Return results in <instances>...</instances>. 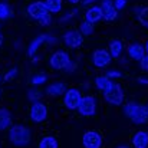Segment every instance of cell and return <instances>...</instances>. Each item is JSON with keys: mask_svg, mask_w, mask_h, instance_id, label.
<instances>
[{"mask_svg": "<svg viewBox=\"0 0 148 148\" xmlns=\"http://www.w3.org/2000/svg\"><path fill=\"white\" fill-rule=\"evenodd\" d=\"M118 148H130V147H127V145H121V147H118Z\"/></svg>", "mask_w": 148, "mask_h": 148, "instance_id": "41", "label": "cell"}, {"mask_svg": "<svg viewBox=\"0 0 148 148\" xmlns=\"http://www.w3.org/2000/svg\"><path fill=\"white\" fill-rule=\"evenodd\" d=\"M106 76L111 78V79H116V78H121L122 73H121L119 71H108V72H106Z\"/></svg>", "mask_w": 148, "mask_h": 148, "instance_id": "30", "label": "cell"}, {"mask_svg": "<svg viewBox=\"0 0 148 148\" xmlns=\"http://www.w3.org/2000/svg\"><path fill=\"white\" fill-rule=\"evenodd\" d=\"M46 43H49V45H56V43H58V38H55L53 35H48Z\"/></svg>", "mask_w": 148, "mask_h": 148, "instance_id": "33", "label": "cell"}, {"mask_svg": "<svg viewBox=\"0 0 148 148\" xmlns=\"http://www.w3.org/2000/svg\"><path fill=\"white\" fill-rule=\"evenodd\" d=\"M124 50V46H122V42L121 40H112L109 43V53L112 55V58H119L121 53Z\"/></svg>", "mask_w": 148, "mask_h": 148, "instance_id": "21", "label": "cell"}, {"mask_svg": "<svg viewBox=\"0 0 148 148\" xmlns=\"http://www.w3.org/2000/svg\"><path fill=\"white\" fill-rule=\"evenodd\" d=\"M3 40H4V39H3V35H1V32H0V48H1V45H3Z\"/></svg>", "mask_w": 148, "mask_h": 148, "instance_id": "37", "label": "cell"}, {"mask_svg": "<svg viewBox=\"0 0 148 148\" xmlns=\"http://www.w3.org/2000/svg\"><path fill=\"white\" fill-rule=\"evenodd\" d=\"M147 112H148V106H147Z\"/></svg>", "mask_w": 148, "mask_h": 148, "instance_id": "43", "label": "cell"}, {"mask_svg": "<svg viewBox=\"0 0 148 148\" xmlns=\"http://www.w3.org/2000/svg\"><path fill=\"white\" fill-rule=\"evenodd\" d=\"M82 144L85 148H101L102 137L98 131H86L82 137Z\"/></svg>", "mask_w": 148, "mask_h": 148, "instance_id": "10", "label": "cell"}, {"mask_svg": "<svg viewBox=\"0 0 148 148\" xmlns=\"http://www.w3.org/2000/svg\"><path fill=\"white\" fill-rule=\"evenodd\" d=\"M32 140L30 130L25 125H12L9 130V141L16 147H26Z\"/></svg>", "mask_w": 148, "mask_h": 148, "instance_id": "1", "label": "cell"}, {"mask_svg": "<svg viewBox=\"0 0 148 148\" xmlns=\"http://www.w3.org/2000/svg\"><path fill=\"white\" fill-rule=\"evenodd\" d=\"M114 3H115L116 9H118V10H121V9H124V7H125L127 0H114Z\"/></svg>", "mask_w": 148, "mask_h": 148, "instance_id": "32", "label": "cell"}, {"mask_svg": "<svg viewBox=\"0 0 148 148\" xmlns=\"http://www.w3.org/2000/svg\"><path fill=\"white\" fill-rule=\"evenodd\" d=\"M38 22H39V25H42V26H49L50 22H52V16H50V13L45 14V16H43L42 19H39Z\"/></svg>", "mask_w": 148, "mask_h": 148, "instance_id": "29", "label": "cell"}, {"mask_svg": "<svg viewBox=\"0 0 148 148\" xmlns=\"http://www.w3.org/2000/svg\"><path fill=\"white\" fill-rule=\"evenodd\" d=\"M128 55L134 60H141L145 56V48L143 45H140V43H132L128 48Z\"/></svg>", "mask_w": 148, "mask_h": 148, "instance_id": "16", "label": "cell"}, {"mask_svg": "<svg viewBox=\"0 0 148 148\" xmlns=\"http://www.w3.org/2000/svg\"><path fill=\"white\" fill-rule=\"evenodd\" d=\"M12 127V114L6 108H0V131Z\"/></svg>", "mask_w": 148, "mask_h": 148, "instance_id": "18", "label": "cell"}, {"mask_svg": "<svg viewBox=\"0 0 148 148\" xmlns=\"http://www.w3.org/2000/svg\"><path fill=\"white\" fill-rule=\"evenodd\" d=\"M16 76H17V69H16V68H13V69H10V71H7V72H6V75L3 76V81L9 82V81L14 79Z\"/></svg>", "mask_w": 148, "mask_h": 148, "instance_id": "28", "label": "cell"}, {"mask_svg": "<svg viewBox=\"0 0 148 148\" xmlns=\"http://www.w3.org/2000/svg\"><path fill=\"white\" fill-rule=\"evenodd\" d=\"M138 82L144 84V85H148V79H145V78H138Z\"/></svg>", "mask_w": 148, "mask_h": 148, "instance_id": "35", "label": "cell"}, {"mask_svg": "<svg viewBox=\"0 0 148 148\" xmlns=\"http://www.w3.org/2000/svg\"><path fill=\"white\" fill-rule=\"evenodd\" d=\"M50 66L56 71H60V69H66V66L71 63V58L69 55L65 52V50H56L52 56H50L49 60Z\"/></svg>", "mask_w": 148, "mask_h": 148, "instance_id": "6", "label": "cell"}, {"mask_svg": "<svg viewBox=\"0 0 148 148\" xmlns=\"http://www.w3.org/2000/svg\"><path fill=\"white\" fill-rule=\"evenodd\" d=\"M103 98L111 105H121L124 101V91L118 84H114L108 91L103 92Z\"/></svg>", "mask_w": 148, "mask_h": 148, "instance_id": "5", "label": "cell"}, {"mask_svg": "<svg viewBox=\"0 0 148 148\" xmlns=\"http://www.w3.org/2000/svg\"><path fill=\"white\" fill-rule=\"evenodd\" d=\"M78 112L82 116H94L97 112V99L92 95L82 97V101L78 106Z\"/></svg>", "mask_w": 148, "mask_h": 148, "instance_id": "4", "label": "cell"}, {"mask_svg": "<svg viewBox=\"0 0 148 148\" xmlns=\"http://www.w3.org/2000/svg\"><path fill=\"white\" fill-rule=\"evenodd\" d=\"M27 97L30 101H33V102H38L39 99L42 98V92L39 91V89H29V92H27Z\"/></svg>", "mask_w": 148, "mask_h": 148, "instance_id": "27", "label": "cell"}, {"mask_svg": "<svg viewBox=\"0 0 148 148\" xmlns=\"http://www.w3.org/2000/svg\"><path fill=\"white\" fill-rule=\"evenodd\" d=\"M66 85L62 84V82H56V84H52L46 88V95L48 97H60L62 94H65L66 91Z\"/></svg>", "mask_w": 148, "mask_h": 148, "instance_id": "17", "label": "cell"}, {"mask_svg": "<svg viewBox=\"0 0 148 148\" xmlns=\"http://www.w3.org/2000/svg\"><path fill=\"white\" fill-rule=\"evenodd\" d=\"M69 1H71V3H78L79 0H69Z\"/></svg>", "mask_w": 148, "mask_h": 148, "instance_id": "40", "label": "cell"}, {"mask_svg": "<svg viewBox=\"0 0 148 148\" xmlns=\"http://www.w3.org/2000/svg\"><path fill=\"white\" fill-rule=\"evenodd\" d=\"M59 144H58V140L52 135H46L43 137L40 141H39V145L38 148H58Z\"/></svg>", "mask_w": 148, "mask_h": 148, "instance_id": "20", "label": "cell"}, {"mask_svg": "<svg viewBox=\"0 0 148 148\" xmlns=\"http://www.w3.org/2000/svg\"><path fill=\"white\" fill-rule=\"evenodd\" d=\"M50 13L49 9H48V6H46V3L45 1H33V3H30L29 6H27V14L32 17V19H35V20H39V19H42L45 14H48Z\"/></svg>", "mask_w": 148, "mask_h": 148, "instance_id": "9", "label": "cell"}, {"mask_svg": "<svg viewBox=\"0 0 148 148\" xmlns=\"http://www.w3.org/2000/svg\"><path fill=\"white\" fill-rule=\"evenodd\" d=\"M138 20L140 23L144 26V27H148V7H144L140 10L138 13Z\"/></svg>", "mask_w": 148, "mask_h": 148, "instance_id": "26", "label": "cell"}, {"mask_svg": "<svg viewBox=\"0 0 148 148\" xmlns=\"http://www.w3.org/2000/svg\"><path fill=\"white\" fill-rule=\"evenodd\" d=\"M111 60H112V55L109 52H106L105 49H97L92 53V62L98 68H106V66H109Z\"/></svg>", "mask_w": 148, "mask_h": 148, "instance_id": "11", "label": "cell"}, {"mask_svg": "<svg viewBox=\"0 0 148 148\" xmlns=\"http://www.w3.org/2000/svg\"><path fill=\"white\" fill-rule=\"evenodd\" d=\"M32 62H39V58H35V56H33V58H32Z\"/></svg>", "mask_w": 148, "mask_h": 148, "instance_id": "38", "label": "cell"}, {"mask_svg": "<svg viewBox=\"0 0 148 148\" xmlns=\"http://www.w3.org/2000/svg\"><path fill=\"white\" fill-rule=\"evenodd\" d=\"M132 147L134 148H148V132L147 131H138L134 134L132 140Z\"/></svg>", "mask_w": 148, "mask_h": 148, "instance_id": "14", "label": "cell"}, {"mask_svg": "<svg viewBox=\"0 0 148 148\" xmlns=\"http://www.w3.org/2000/svg\"><path fill=\"white\" fill-rule=\"evenodd\" d=\"M29 116L33 122H43L48 116V108L45 103L42 102H33V105L30 106V111H29Z\"/></svg>", "mask_w": 148, "mask_h": 148, "instance_id": "8", "label": "cell"}, {"mask_svg": "<svg viewBox=\"0 0 148 148\" xmlns=\"http://www.w3.org/2000/svg\"><path fill=\"white\" fill-rule=\"evenodd\" d=\"M50 13H58L62 9V0H46L45 1Z\"/></svg>", "mask_w": 148, "mask_h": 148, "instance_id": "24", "label": "cell"}, {"mask_svg": "<svg viewBox=\"0 0 148 148\" xmlns=\"http://www.w3.org/2000/svg\"><path fill=\"white\" fill-rule=\"evenodd\" d=\"M13 12L10 9L9 4L6 3H0V20H7L9 17H12Z\"/></svg>", "mask_w": 148, "mask_h": 148, "instance_id": "23", "label": "cell"}, {"mask_svg": "<svg viewBox=\"0 0 148 148\" xmlns=\"http://www.w3.org/2000/svg\"><path fill=\"white\" fill-rule=\"evenodd\" d=\"M124 114L128 116L135 125H143L147 124L148 121V112L147 108L143 105H138L135 102H130L124 106Z\"/></svg>", "mask_w": 148, "mask_h": 148, "instance_id": "2", "label": "cell"}, {"mask_svg": "<svg viewBox=\"0 0 148 148\" xmlns=\"http://www.w3.org/2000/svg\"><path fill=\"white\" fill-rule=\"evenodd\" d=\"M46 39H48V35H45V33H42V35H39L38 38H35V39L30 42L29 48H27V55H29L30 58H33L35 53L38 52V49H39L43 43H46Z\"/></svg>", "mask_w": 148, "mask_h": 148, "instance_id": "15", "label": "cell"}, {"mask_svg": "<svg viewBox=\"0 0 148 148\" xmlns=\"http://www.w3.org/2000/svg\"><path fill=\"white\" fill-rule=\"evenodd\" d=\"M140 65H141V68H143L144 71L148 72V55H145V56L140 60Z\"/></svg>", "mask_w": 148, "mask_h": 148, "instance_id": "31", "label": "cell"}, {"mask_svg": "<svg viewBox=\"0 0 148 148\" xmlns=\"http://www.w3.org/2000/svg\"><path fill=\"white\" fill-rule=\"evenodd\" d=\"M0 82H1V75H0Z\"/></svg>", "mask_w": 148, "mask_h": 148, "instance_id": "42", "label": "cell"}, {"mask_svg": "<svg viewBox=\"0 0 148 148\" xmlns=\"http://www.w3.org/2000/svg\"><path fill=\"white\" fill-rule=\"evenodd\" d=\"M95 85H97L98 89H101L102 92H105V91H108L114 85V82L111 81V78H108L106 75H103V76H98L95 79Z\"/></svg>", "mask_w": 148, "mask_h": 148, "instance_id": "19", "label": "cell"}, {"mask_svg": "<svg viewBox=\"0 0 148 148\" xmlns=\"http://www.w3.org/2000/svg\"><path fill=\"white\" fill-rule=\"evenodd\" d=\"M62 40H63V43H65L68 48L76 49V48L82 46V43H84V35H82L81 30L69 29V30H66V32L63 33Z\"/></svg>", "mask_w": 148, "mask_h": 148, "instance_id": "3", "label": "cell"}, {"mask_svg": "<svg viewBox=\"0 0 148 148\" xmlns=\"http://www.w3.org/2000/svg\"><path fill=\"white\" fill-rule=\"evenodd\" d=\"M46 79H48V75H46L45 72H39V73H35V75L30 78V84H32L33 86H39V85L45 84Z\"/></svg>", "mask_w": 148, "mask_h": 148, "instance_id": "22", "label": "cell"}, {"mask_svg": "<svg viewBox=\"0 0 148 148\" xmlns=\"http://www.w3.org/2000/svg\"><path fill=\"white\" fill-rule=\"evenodd\" d=\"M81 101H82V94H81L79 89H75V88L68 89L65 92V95H63V105L68 109H71V111L72 109H78Z\"/></svg>", "mask_w": 148, "mask_h": 148, "instance_id": "7", "label": "cell"}, {"mask_svg": "<svg viewBox=\"0 0 148 148\" xmlns=\"http://www.w3.org/2000/svg\"><path fill=\"white\" fill-rule=\"evenodd\" d=\"M95 0H84V4H91V3H94Z\"/></svg>", "mask_w": 148, "mask_h": 148, "instance_id": "36", "label": "cell"}, {"mask_svg": "<svg viewBox=\"0 0 148 148\" xmlns=\"http://www.w3.org/2000/svg\"><path fill=\"white\" fill-rule=\"evenodd\" d=\"M75 69H76V63H75V62H71V63L66 66V69H65V71H66V72H73Z\"/></svg>", "mask_w": 148, "mask_h": 148, "instance_id": "34", "label": "cell"}, {"mask_svg": "<svg viewBox=\"0 0 148 148\" xmlns=\"http://www.w3.org/2000/svg\"><path fill=\"white\" fill-rule=\"evenodd\" d=\"M79 30L82 32V35H84V36H89V35H92V32H94V23H91V22L85 20V22H82V23H81Z\"/></svg>", "mask_w": 148, "mask_h": 148, "instance_id": "25", "label": "cell"}, {"mask_svg": "<svg viewBox=\"0 0 148 148\" xmlns=\"http://www.w3.org/2000/svg\"><path fill=\"white\" fill-rule=\"evenodd\" d=\"M103 19V12H102V7L101 6H91L86 13H85V20L91 22V23H98L99 20Z\"/></svg>", "mask_w": 148, "mask_h": 148, "instance_id": "13", "label": "cell"}, {"mask_svg": "<svg viewBox=\"0 0 148 148\" xmlns=\"http://www.w3.org/2000/svg\"><path fill=\"white\" fill-rule=\"evenodd\" d=\"M144 48H145V53L148 55V40H147V43H145V46H144Z\"/></svg>", "mask_w": 148, "mask_h": 148, "instance_id": "39", "label": "cell"}, {"mask_svg": "<svg viewBox=\"0 0 148 148\" xmlns=\"http://www.w3.org/2000/svg\"><path fill=\"white\" fill-rule=\"evenodd\" d=\"M101 7H102V12H103V19L108 20V22H112L116 19L118 16V9L115 6V3L112 0H103L101 3Z\"/></svg>", "mask_w": 148, "mask_h": 148, "instance_id": "12", "label": "cell"}]
</instances>
